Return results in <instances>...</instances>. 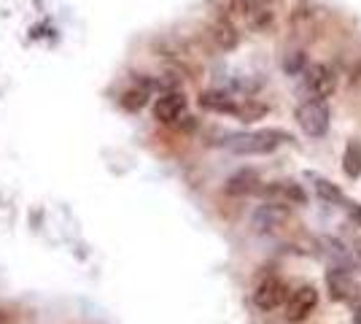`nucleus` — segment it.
Returning <instances> with one entry per match:
<instances>
[{
  "instance_id": "nucleus-4",
  "label": "nucleus",
  "mask_w": 361,
  "mask_h": 324,
  "mask_svg": "<svg viewBox=\"0 0 361 324\" xmlns=\"http://www.w3.org/2000/svg\"><path fill=\"white\" fill-rule=\"evenodd\" d=\"M326 287H329L331 300L359 306L361 289H359V284L353 281V276L348 273V268H331L329 273H326Z\"/></svg>"
},
{
  "instance_id": "nucleus-14",
  "label": "nucleus",
  "mask_w": 361,
  "mask_h": 324,
  "mask_svg": "<svg viewBox=\"0 0 361 324\" xmlns=\"http://www.w3.org/2000/svg\"><path fill=\"white\" fill-rule=\"evenodd\" d=\"M213 41H216L221 49H235V47H238L240 35H238V30L232 28V22H229L226 16H219V22L213 25Z\"/></svg>"
},
{
  "instance_id": "nucleus-20",
  "label": "nucleus",
  "mask_w": 361,
  "mask_h": 324,
  "mask_svg": "<svg viewBox=\"0 0 361 324\" xmlns=\"http://www.w3.org/2000/svg\"><path fill=\"white\" fill-rule=\"evenodd\" d=\"M345 211L350 214V219H353V222H356V224L361 227V205H359V203H350V200H348Z\"/></svg>"
},
{
  "instance_id": "nucleus-9",
  "label": "nucleus",
  "mask_w": 361,
  "mask_h": 324,
  "mask_svg": "<svg viewBox=\"0 0 361 324\" xmlns=\"http://www.w3.org/2000/svg\"><path fill=\"white\" fill-rule=\"evenodd\" d=\"M318 306V292L313 287H300L288 294L286 300V319L288 322H305Z\"/></svg>"
},
{
  "instance_id": "nucleus-18",
  "label": "nucleus",
  "mask_w": 361,
  "mask_h": 324,
  "mask_svg": "<svg viewBox=\"0 0 361 324\" xmlns=\"http://www.w3.org/2000/svg\"><path fill=\"white\" fill-rule=\"evenodd\" d=\"M305 68H307V57H305L302 49L286 52V57H283V71H286V76H302Z\"/></svg>"
},
{
  "instance_id": "nucleus-2",
  "label": "nucleus",
  "mask_w": 361,
  "mask_h": 324,
  "mask_svg": "<svg viewBox=\"0 0 361 324\" xmlns=\"http://www.w3.org/2000/svg\"><path fill=\"white\" fill-rule=\"evenodd\" d=\"M297 124L307 138H324L329 133V108L324 100H305L297 106Z\"/></svg>"
},
{
  "instance_id": "nucleus-16",
  "label": "nucleus",
  "mask_w": 361,
  "mask_h": 324,
  "mask_svg": "<svg viewBox=\"0 0 361 324\" xmlns=\"http://www.w3.org/2000/svg\"><path fill=\"white\" fill-rule=\"evenodd\" d=\"M267 114V106L264 103H256L254 97H240V106H238V119L240 122H245V124H251V122H256V119H262Z\"/></svg>"
},
{
  "instance_id": "nucleus-8",
  "label": "nucleus",
  "mask_w": 361,
  "mask_h": 324,
  "mask_svg": "<svg viewBox=\"0 0 361 324\" xmlns=\"http://www.w3.org/2000/svg\"><path fill=\"white\" fill-rule=\"evenodd\" d=\"M238 8L245 16L251 30L264 32L275 22V11H272V0H238Z\"/></svg>"
},
{
  "instance_id": "nucleus-7",
  "label": "nucleus",
  "mask_w": 361,
  "mask_h": 324,
  "mask_svg": "<svg viewBox=\"0 0 361 324\" xmlns=\"http://www.w3.org/2000/svg\"><path fill=\"white\" fill-rule=\"evenodd\" d=\"M259 195L267 203H278V205H305L307 195L300 184L294 181H272V184H262Z\"/></svg>"
},
{
  "instance_id": "nucleus-13",
  "label": "nucleus",
  "mask_w": 361,
  "mask_h": 324,
  "mask_svg": "<svg viewBox=\"0 0 361 324\" xmlns=\"http://www.w3.org/2000/svg\"><path fill=\"white\" fill-rule=\"evenodd\" d=\"M259 189H262V181H259L256 170H240L226 181L229 195H251V192H259Z\"/></svg>"
},
{
  "instance_id": "nucleus-11",
  "label": "nucleus",
  "mask_w": 361,
  "mask_h": 324,
  "mask_svg": "<svg viewBox=\"0 0 361 324\" xmlns=\"http://www.w3.org/2000/svg\"><path fill=\"white\" fill-rule=\"evenodd\" d=\"M200 106L205 111H213V114H238V106H240V97H232L224 90H208V92L200 95Z\"/></svg>"
},
{
  "instance_id": "nucleus-5",
  "label": "nucleus",
  "mask_w": 361,
  "mask_h": 324,
  "mask_svg": "<svg viewBox=\"0 0 361 324\" xmlns=\"http://www.w3.org/2000/svg\"><path fill=\"white\" fill-rule=\"evenodd\" d=\"M186 108H189L186 95L178 92V90H167L154 103V119L162 124H178L186 116Z\"/></svg>"
},
{
  "instance_id": "nucleus-17",
  "label": "nucleus",
  "mask_w": 361,
  "mask_h": 324,
  "mask_svg": "<svg viewBox=\"0 0 361 324\" xmlns=\"http://www.w3.org/2000/svg\"><path fill=\"white\" fill-rule=\"evenodd\" d=\"M321 246H326L324 251L329 254L331 260L337 263V268H350L353 265V257H350V251H348L337 238H321Z\"/></svg>"
},
{
  "instance_id": "nucleus-12",
  "label": "nucleus",
  "mask_w": 361,
  "mask_h": 324,
  "mask_svg": "<svg viewBox=\"0 0 361 324\" xmlns=\"http://www.w3.org/2000/svg\"><path fill=\"white\" fill-rule=\"evenodd\" d=\"M307 179L313 181V189H316V195L321 200L326 203H334V205H348V198L343 195V189L337 184H331L329 179H324V176H318V173H307Z\"/></svg>"
},
{
  "instance_id": "nucleus-21",
  "label": "nucleus",
  "mask_w": 361,
  "mask_h": 324,
  "mask_svg": "<svg viewBox=\"0 0 361 324\" xmlns=\"http://www.w3.org/2000/svg\"><path fill=\"white\" fill-rule=\"evenodd\" d=\"M353 324H361V306H356V311H353Z\"/></svg>"
},
{
  "instance_id": "nucleus-10",
  "label": "nucleus",
  "mask_w": 361,
  "mask_h": 324,
  "mask_svg": "<svg viewBox=\"0 0 361 324\" xmlns=\"http://www.w3.org/2000/svg\"><path fill=\"white\" fill-rule=\"evenodd\" d=\"M288 219V205H278V203H264L259 205L254 214V230L256 232H272L278 230Z\"/></svg>"
},
{
  "instance_id": "nucleus-1",
  "label": "nucleus",
  "mask_w": 361,
  "mask_h": 324,
  "mask_svg": "<svg viewBox=\"0 0 361 324\" xmlns=\"http://www.w3.org/2000/svg\"><path fill=\"white\" fill-rule=\"evenodd\" d=\"M288 136L283 130H254V133H235L226 136L224 146L235 155H270L278 146H283Z\"/></svg>"
},
{
  "instance_id": "nucleus-3",
  "label": "nucleus",
  "mask_w": 361,
  "mask_h": 324,
  "mask_svg": "<svg viewBox=\"0 0 361 324\" xmlns=\"http://www.w3.org/2000/svg\"><path fill=\"white\" fill-rule=\"evenodd\" d=\"M337 90V76L326 65H307L302 73V92L310 95V100H324Z\"/></svg>"
},
{
  "instance_id": "nucleus-19",
  "label": "nucleus",
  "mask_w": 361,
  "mask_h": 324,
  "mask_svg": "<svg viewBox=\"0 0 361 324\" xmlns=\"http://www.w3.org/2000/svg\"><path fill=\"white\" fill-rule=\"evenodd\" d=\"M211 3H213V8L219 11V16H226V19L238 8V0H211Z\"/></svg>"
},
{
  "instance_id": "nucleus-6",
  "label": "nucleus",
  "mask_w": 361,
  "mask_h": 324,
  "mask_svg": "<svg viewBox=\"0 0 361 324\" xmlns=\"http://www.w3.org/2000/svg\"><path fill=\"white\" fill-rule=\"evenodd\" d=\"M288 287L281 281V278H264L259 287L254 289V306L259 311H275L278 306H283L288 300Z\"/></svg>"
},
{
  "instance_id": "nucleus-22",
  "label": "nucleus",
  "mask_w": 361,
  "mask_h": 324,
  "mask_svg": "<svg viewBox=\"0 0 361 324\" xmlns=\"http://www.w3.org/2000/svg\"><path fill=\"white\" fill-rule=\"evenodd\" d=\"M353 254H356V260H359V265H361V241H356V248H353Z\"/></svg>"
},
{
  "instance_id": "nucleus-15",
  "label": "nucleus",
  "mask_w": 361,
  "mask_h": 324,
  "mask_svg": "<svg viewBox=\"0 0 361 324\" xmlns=\"http://www.w3.org/2000/svg\"><path fill=\"white\" fill-rule=\"evenodd\" d=\"M343 170L348 179L361 176V140H348L345 155H343Z\"/></svg>"
}]
</instances>
